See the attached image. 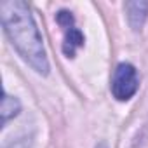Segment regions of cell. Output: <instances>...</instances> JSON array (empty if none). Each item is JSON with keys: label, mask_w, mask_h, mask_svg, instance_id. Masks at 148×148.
I'll return each mask as SVG.
<instances>
[{"label": "cell", "mask_w": 148, "mask_h": 148, "mask_svg": "<svg viewBox=\"0 0 148 148\" xmlns=\"http://www.w3.org/2000/svg\"><path fill=\"white\" fill-rule=\"evenodd\" d=\"M4 148H28V143L25 139H18V141H12V143L5 145Z\"/></svg>", "instance_id": "6"}, {"label": "cell", "mask_w": 148, "mask_h": 148, "mask_svg": "<svg viewBox=\"0 0 148 148\" xmlns=\"http://www.w3.org/2000/svg\"><path fill=\"white\" fill-rule=\"evenodd\" d=\"M84 33L79 30V28H75V26H70V28H66L64 30V44H63V52L68 56V58H73L75 56V51L79 49V47H82L84 45Z\"/></svg>", "instance_id": "4"}, {"label": "cell", "mask_w": 148, "mask_h": 148, "mask_svg": "<svg viewBox=\"0 0 148 148\" xmlns=\"http://www.w3.org/2000/svg\"><path fill=\"white\" fill-rule=\"evenodd\" d=\"M0 14L2 26L19 56L35 71L47 75L49 61L45 56L44 40L28 5L21 0H4L0 2Z\"/></svg>", "instance_id": "1"}, {"label": "cell", "mask_w": 148, "mask_h": 148, "mask_svg": "<svg viewBox=\"0 0 148 148\" xmlns=\"http://www.w3.org/2000/svg\"><path fill=\"white\" fill-rule=\"evenodd\" d=\"M139 87L138 71L131 63H120L112 77V94L119 101L131 99Z\"/></svg>", "instance_id": "2"}, {"label": "cell", "mask_w": 148, "mask_h": 148, "mask_svg": "<svg viewBox=\"0 0 148 148\" xmlns=\"http://www.w3.org/2000/svg\"><path fill=\"white\" fill-rule=\"evenodd\" d=\"M125 9H127V18H129L131 28L134 32H139L148 16V2H127Z\"/></svg>", "instance_id": "3"}, {"label": "cell", "mask_w": 148, "mask_h": 148, "mask_svg": "<svg viewBox=\"0 0 148 148\" xmlns=\"http://www.w3.org/2000/svg\"><path fill=\"white\" fill-rule=\"evenodd\" d=\"M0 110H2V125L7 124L9 119L16 117L21 110V105L16 98L9 96L7 92H4V98H2V106H0Z\"/></svg>", "instance_id": "5"}]
</instances>
